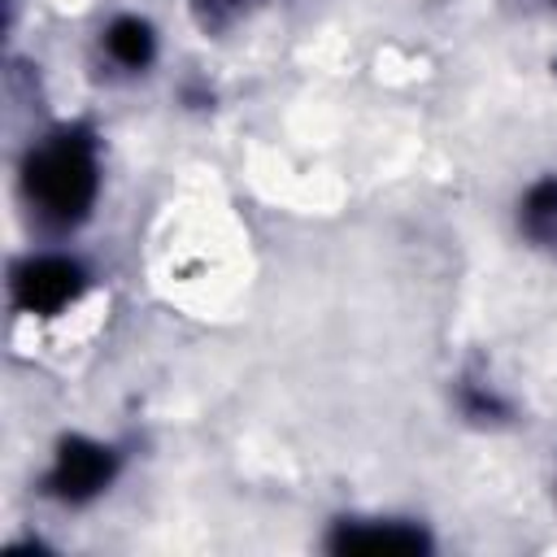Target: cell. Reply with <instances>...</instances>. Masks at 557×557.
Wrapping results in <instances>:
<instances>
[{
  "label": "cell",
  "instance_id": "cell-5",
  "mask_svg": "<svg viewBox=\"0 0 557 557\" xmlns=\"http://www.w3.org/2000/svg\"><path fill=\"white\" fill-rule=\"evenodd\" d=\"M104 48H109V57H113L117 65L144 70V65L152 61L157 39H152V26H148V22H139V17H117V22L104 30Z\"/></svg>",
  "mask_w": 557,
  "mask_h": 557
},
{
  "label": "cell",
  "instance_id": "cell-6",
  "mask_svg": "<svg viewBox=\"0 0 557 557\" xmlns=\"http://www.w3.org/2000/svg\"><path fill=\"white\" fill-rule=\"evenodd\" d=\"M522 226L535 239H557V178H544L522 200Z\"/></svg>",
  "mask_w": 557,
  "mask_h": 557
},
{
  "label": "cell",
  "instance_id": "cell-3",
  "mask_svg": "<svg viewBox=\"0 0 557 557\" xmlns=\"http://www.w3.org/2000/svg\"><path fill=\"white\" fill-rule=\"evenodd\" d=\"M83 292V270L70 257H30L13 274V300L26 313H57Z\"/></svg>",
  "mask_w": 557,
  "mask_h": 557
},
{
  "label": "cell",
  "instance_id": "cell-4",
  "mask_svg": "<svg viewBox=\"0 0 557 557\" xmlns=\"http://www.w3.org/2000/svg\"><path fill=\"white\" fill-rule=\"evenodd\" d=\"M335 553H422L426 535L405 527V522H344L331 535Z\"/></svg>",
  "mask_w": 557,
  "mask_h": 557
},
{
  "label": "cell",
  "instance_id": "cell-7",
  "mask_svg": "<svg viewBox=\"0 0 557 557\" xmlns=\"http://www.w3.org/2000/svg\"><path fill=\"white\" fill-rule=\"evenodd\" d=\"M200 4H205V9L213 13V17H222V13H231V9L239 4V0H200Z\"/></svg>",
  "mask_w": 557,
  "mask_h": 557
},
{
  "label": "cell",
  "instance_id": "cell-2",
  "mask_svg": "<svg viewBox=\"0 0 557 557\" xmlns=\"http://www.w3.org/2000/svg\"><path fill=\"white\" fill-rule=\"evenodd\" d=\"M113 470H117L113 448L83 440V435H70V440H61L57 461L48 470V492L57 500L78 505V500H91L96 492H104L113 483Z\"/></svg>",
  "mask_w": 557,
  "mask_h": 557
},
{
  "label": "cell",
  "instance_id": "cell-1",
  "mask_svg": "<svg viewBox=\"0 0 557 557\" xmlns=\"http://www.w3.org/2000/svg\"><path fill=\"white\" fill-rule=\"evenodd\" d=\"M96 148L83 131H61L26 157V196L48 222H78L96 200Z\"/></svg>",
  "mask_w": 557,
  "mask_h": 557
}]
</instances>
